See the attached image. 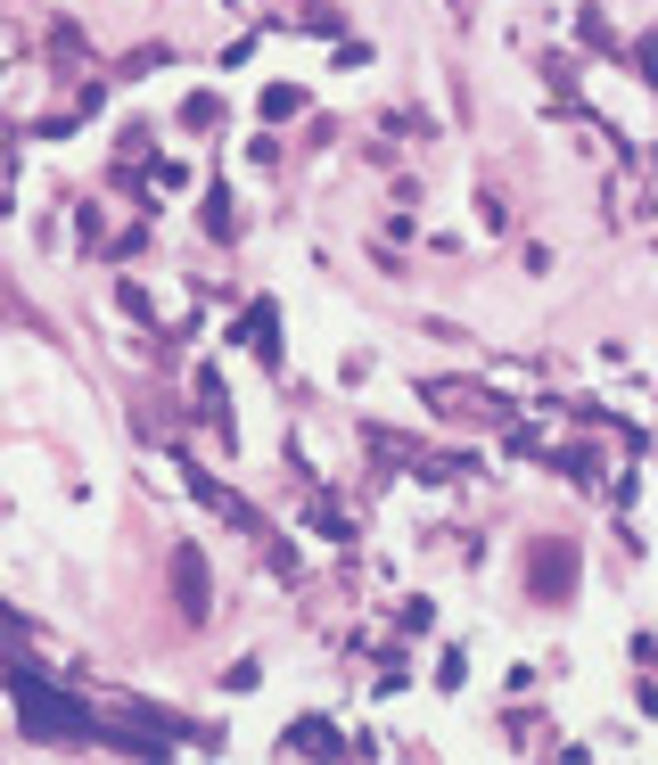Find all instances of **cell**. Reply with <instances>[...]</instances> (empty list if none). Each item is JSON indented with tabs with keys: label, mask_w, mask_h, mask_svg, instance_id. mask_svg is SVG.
<instances>
[{
	"label": "cell",
	"mask_w": 658,
	"mask_h": 765,
	"mask_svg": "<svg viewBox=\"0 0 658 765\" xmlns=\"http://www.w3.org/2000/svg\"><path fill=\"white\" fill-rule=\"evenodd\" d=\"M9 691H17V716L34 741H58V732H91V708L83 700H66V691H50L34 667H9Z\"/></svg>",
	"instance_id": "1"
},
{
	"label": "cell",
	"mask_w": 658,
	"mask_h": 765,
	"mask_svg": "<svg viewBox=\"0 0 658 765\" xmlns=\"http://www.w3.org/2000/svg\"><path fill=\"white\" fill-rule=\"evenodd\" d=\"M568 584H576V552H568V543H535V552H526V593L568 601Z\"/></svg>",
	"instance_id": "2"
},
{
	"label": "cell",
	"mask_w": 658,
	"mask_h": 765,
	"mask_svg": "<svg viewBox=\"0 0 658 765\" xmlns=\"http://www.w3.org/2000/svg\"><path fill=\"white\" fill-rule=\"evenodd\" d=\"M173 593H182L189 617H207V560H198V552H182V560H173Z\"/></svg>",
	"instance_id": "3"
},
{
	"label": "cell",
	"mask_w": 658,
	"mask_h": 765,
	"mask_svg": "<svg viewBox=\"0 0 658 765\" xmlns=\"http://www.w3.org/2000/svg\"><path fill=\"white\" fill-rule=\"evenodd\" d=\"M247 346H263V362H281V313H272V305L247 313Z\"/></svg>",
	"instance_id": "4"
},
{
	"label": "cell",
	"mask_w": 658,
	"mask_h": 765,
	"mask_svg": "<svg viewBox=\"0 0 658 765\" xmlns=\"http://www.w3.org/2000/svg\"><path fill=\"white\" fill-rule=\"evenodd\" d=\"M297 108H305L297 83H272V91H263V115H297Z\"/></svg>",
	"instance_id": "5"
}]
</instances>
